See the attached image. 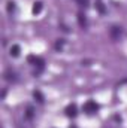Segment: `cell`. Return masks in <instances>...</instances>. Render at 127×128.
I'll use <instances>...</instances> for the list:
<instances>
[{
    "mask_svg": "<svg viewBox=\"0 0 127 128\" xmlns=\"http://www.w3.org/2000/svg\"><path fill=\"white\" fill-rule=\"evenodd\" d=\"M64 112H66V116H69V118H75L78 115V110H76V106L75 104H69Z\"/></svg>",
    "mask_w": 127,
    "mask_h": 128,
    "instance_id": "4",
    "label": "cell"
},
{
    "mask_svg": "<svg viewBox=\"0 0 127 128\" xmlns=\"http://www.w3.org/2000/svg\"><path fill=\"white\" fill-rule=\"evenodd\" d=\"M33 97H34V98H36V100H37L39 103H43V100H45L40 91H34V92H33Z\"/></svg>",
    "mask_w": 127,
    "mask_h": 128,
    "instance_id": "9",
    "label": "cell"
},
{
    "mask_svg": "<svg viewBox=\"0 0 127 128\" xmlns=\"http://www.w3.org/2000/svg\"><path fill=\"white\" fill-rule=\"evenodd\" d=\"M20 52H21V48H20V45H12V48H11V57H18L20 55Z\"/></svg>",
    "mask_w": 127,
    "mask_h": 128,
    "instance_id": "5",
    "label": "cell"
},
{
    "mask_svg": "<svg viewBox=\"0 0 127 128\" xmlns=\"http://www.w3.org/2000/svg\"><path fill=\"white\" fill-rule=\"evenodd\" d=\"M109 34H111V37H112L114 40H120V39L124 36V30H123V27L112 26V27H111V30H109Z\"/></svg>",
    "mask_w": 127,
    "mask_h": 128,
    "instance_id": "2",
    "label": "cell"
},
{
    "mask_svg": "<svg viewBox=\"0 0 127 128\" xmlns=\"http://www.w3.org/2000/svg\"><path fill=\"white\" fill-rule=\"evenodd\" d=\"M5 79L9 80V82H15V80H17V74H15L14 72H6V73H5Z\"/></svg>",
    "mask_w": 127,
    "mask_h": 128,
    "instance_id": "7",
    "label": "cell"
},
{
    "mask_svg": "<svg viewBox=\"0 0 127 128\" xmlns=\"http://www.w3.org/2000/svg\"><path fill=\"white\" fill-rule=\"evenodd\" d=\"M96 8L99 9V12H102V14L105 12V6H103V3H100V2H99V3H96Z\"/></svg>",
    "mask_w": 127,
    "mask_h": 128,
    "instance_id": "13",
    "label": "cell"
},
{
    "mask_svg": "<svg viewBox=\"0 0 127 128\" xmlns=\"http://www.w3.org/2000/svg\"><path fill=\"white\" fill-rule=\"evenodd\" d=\"M63 45H64V39H58L57 43H55V49H61Z\"/></svg>",
    "mask_w": 127,
    "mask_h": 128,
    "instance_id": "11",
    "label": "cell"
},
{
    "mask_svg": "<svg viewBox=\"0 0 127 128\" xmlns=\"http://www.w3.org/2000/svg\"><path fill=\"white\" fill-rule=\"evenodd\" d=\"M78 22H79V26H81L82 28H85V27H87V20H85V15L78 14Z\"/></svg>",
    "mask_w": 127,
    "mask_h": 128,
    "instance_id": "8",
    "label": "cell"
},
{
    "mask_svg": "<svg viewBox=\"0 0 127 128\" xmlns=\"http://www.w3.org/2000/svg\"><path fill=\"white\" fill-rule=\"evenodd\" d=\"M84 112L87 113V115H93V113H96L97 110H99V104L96 103V101H93V100H88L85 104H84Z\"/></svg>",
    "mask_w": 127,
    "mask_h": 128,
    "instance_id": "1",
    "label": "cell"
},
{
    "mask_svg": "<svg viewBox=\"0 0 127 128\" xmlns=\"http://www.w3.org/2000/svg\"><path fill=\"white\" fill-rule=\"evenodd\" d=\"M42 10V2H34L33 3V8H32V12L36 15V14H39Z\"/></svg>",
    "mask_w": 127,
    "mask_h": 128,
    "instance_id": "6",
    "label": "cell"
},
{
    "mask_svg": "<svg viewBox=\"0 0 127 128\" xmlns=\"http://www.w3.org/2000/svg\"><path fill=\"white\" fill-rule=\"evenodd\" d=\"M14 10H15V3H14V2H9V3H8V12L11 14V12H14Z\"/></svg>",
    "mask_w": 127,
    "mask_h": 128,
    "instance_id": "12",
    "label": "cell"
},
{
    "mask_svg": "<svg viewBox=\"0 0 127 128\" xmlns=\"http://www.w3.org/2000/svg\"><path fill=\"white\" fill-rule=\"evenodd\" d=\"M33 116H34L33 107H30V106H29V107H27V112H26V118H27V119H32Z\"/></svg>",
    "mask_w": 127,
    "mask_h": 128,
    "instance_id": "10",
    "label": "cell"
},
{
    "mask_svg": "<svg viewBox=\"0 0 127 128\" xmlns=\"http://www.w3.org/2000/svg\"><path fill=\"white\" fill-rule=\"evenodd\" d=\"M27 61L30 64H33V66H37V67H43V64H45V61L42 58H39L36 55H29L27 57Z\"/></svg>",
    "mask_w": 127,
    "mask_h": 128,
    "instance_id": "3",
    "label": "cell"
}]
</instances>
